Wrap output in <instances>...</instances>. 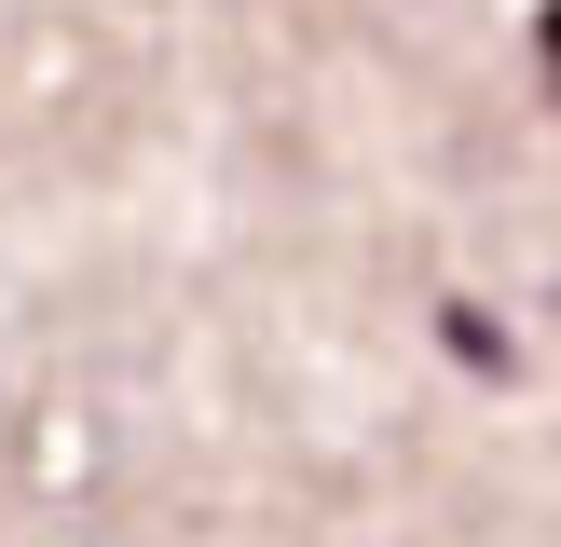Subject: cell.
I'll return each instance as SVG.
<instances>
[{"label":"cell","instance_id":"obj_1","mask_svg":"<svg viewBox=\"0 0 561 547\" xmlns=\"http://www.w3.org/2000/svg\"><path fill=\"white\" fill-rule=\"evenodd\" d=\"M535 42H548V69H561V0H548V14H535Z\"/></svg>","mask_w":561,"mask_h":547}]
</instances>
